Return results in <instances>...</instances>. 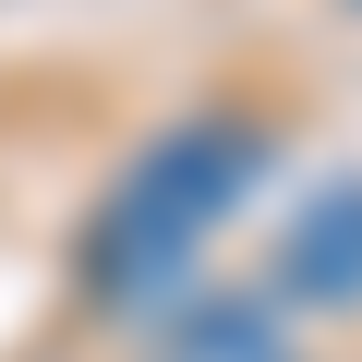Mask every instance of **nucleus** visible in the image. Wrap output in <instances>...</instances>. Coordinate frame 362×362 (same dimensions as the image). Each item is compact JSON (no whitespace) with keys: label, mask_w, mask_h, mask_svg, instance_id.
<instances>
[{"label":"nucleus","mask_w":362,"mask_h":362,"mask_svg":"<svg viewBox=\"0 0 362 362\" xmlns=\"http://www.w3.org/2000/svg\"><path fill=\"white\" fill-rule=\"evenodd\" d=\"M278 290L314 302V314H362V181H326L302 206V230L278 254Z\"/></svg>","instance_id":"obj_2"},{"label":"nucleus","mask_w":362,"mask_h":362,"mask_svg":"<svg viewBox=\"0 0 362 362\" xmlns=\"http://www.w3.org/2000/svg\"><path fill=\"white\" fill-rule=\"evenodd\" d=\"M157 362H290V338H278L254 302H218V314H194V326H181Z\"/></svg>","instance_id":"obj_3"},{"label":"nucleus","mask_w":362,"mask_h":362,"mask_svg":"<svg viewBox=\"0 0 362 362\" xmlns=\"http://www.w3.org/2000/svg\"><path fill=\"white\" fill-rule=\"evenodd\" d=\"M278 169V133L254 109H206V121H181L157 133L121 181H109V206L85 230V302L97 314H157L181 302V278L206 266V242L254 206V181Z\"/></svg>","instance_id":"obj_1"}]
</instances>
